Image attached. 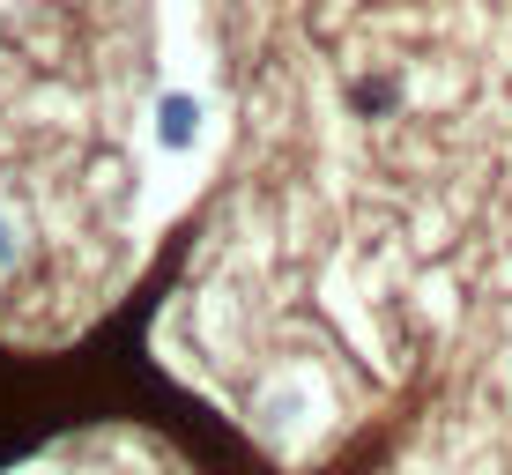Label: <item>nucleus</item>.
<instances>
[{
	"label": "nucleus",
	"instance_id": "1",
	"mask_svg": "<svg viewBox=\"0 0 512 475\" xmlns=\"http://www.w3.org/2000/svg\"><path fill=\"white\" fill-rule=\"evenodd\" d=\"M156 142H164L171 156L201 142V97H186V90H171L164 104H156Z\"/></svg>",
	"mask_w": 512,
	"mask_h": 475
},
{
	"label": "nucleus",
	"instance_id": "3",
	"mask_svg": "<svg viewBox=\"0 0 512 475\" xmlns=\"http://www.w3.org/2000/svg\"><path fill=\"white\" fill-rule=\"evenodd\" d=\"M0 268H15V223L0 216Z\"/></svg>",
	"mask_w": 512,
	"mask_h": 475
},
{
	"label": "nucleus",
	"instance_id": "2",
	"mask_svg": "<svg viewBox=\"0 0 512 475\" xmlns=\"http://www.w3.org/2000/svg\"><path fill=\"white\" fill-rule=\"evenodd\" d=\"M394 97H401V82H394V75H364V82H349V104H357V112H386Z\"/></svg>",
	"mask_w": 512,
	"mask_h": 475
}]
</instances>
